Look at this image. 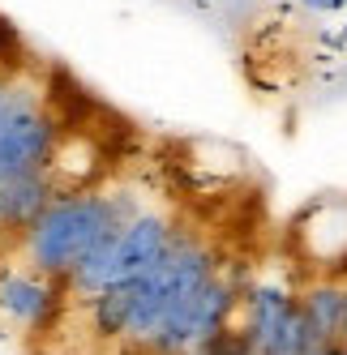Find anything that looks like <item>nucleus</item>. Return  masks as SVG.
Returning a JSON list of instances; mask_svg holds the SVG:
<instances>
[{"instance_id": "obj_1", "label": "nucleus", "mask_w": 347, "mask_h": 355, "mask_svg": "<svg viewBox=\"0 0 347 355\" xmlns=\"http://www.w3.org/2000/svg\"><path fill=\"white\" fill-rule=\"evenodd\" d=\"M142 214V201L133 193H94V189H78V193H56L31 232L22 236V252L26 266L43 278H69L86 252L103 240L112 227H129Z\"/></svg>"}, {"instance_id": "obj_2", "label": "nucleus", "mask_w": 347, "mask_h": 355, "mask_svg": "<svg viewBox=\"0 0 347 355\" xmlns=\"http://www.w3.org/2000/svg\"><path fill=\"white\" fill-rule=\"evenodd\" d=\"M291 248L317 278L347 274V197H321L291 223Z\"/></svg>"}, {"instance_id": "obj_3", "label": "nucleus", "mask_w": 347, "mask_h": 355, "mask_svg": "<svg viewBox=\"0 0 347 355\" xmlns=\"http://www.w3.org/2000/svg\"><path fill=\"white\" fill-rule=\"evenodd\" d=\"M60 141V120L56 112H31L13 120L5 133H0V180H13V175H39L47 171Z\"/></svg>"}, {"instance_id": "obj_4", "label": "nucleus", "mask_w": 347, "mask_h": 355, "mask_svg": "<svg viewBox=\"0 0 347 355\" xmlns=\"http://www.w3.org/2000/svg\"><path fill=\"white\" fill-rule=\"evenodd\" d=\"M171 232H176V223H171L167 214L159 210H142L125 232H120V244H116V266H112V287L120 283H137V278H146L159 257L167 252L171 244Z\"/></svg>"}, {"instance_id": "obj_5", "label": "nucleus", "mask_w": 347, "mask_h": 355, "mask_svg": "<svg viewBox=\"0 0 347 355\" xmlns=\"http://www.w3.org/2000/svg\"><path fill=\"white\" fill-rule=\"evenodd\" d=\"M296 300L301 295H296L287 283H253L249 291H244V321H240V329H244V338H249V347L257 355L275 343L279 325L296 309Z\"/></svg>"}, {"instance_id": "obj_6", "label": "nucleus", "mask_w": 347, "mask_h": 355, "mask_svg": "<svg viewBox=\"0 0 347 355\" xmlns=\"http://www.w3.org/2000/svg\"><path fill=\"white\" fill-rule=\"evenodd\" d=\"M56 184L52 175L39 171V175H13V180H0V232H13V236H26L31 223L52 206Z\"/></svg>"}, {"instance_id": "obj_7", "label": "nucleus", "mask_w": 347, "mask_h": 355, "mask_svg": "<svg viewBox=\"0 0 347 355\" xmlns=\"http://www.w3.org/2000/svg\"><path fill=\"white\" fill-rule=\"evenodd\" d=\"M56 309V283L43 274H26V270H13L0 278V313L17 325H43Z\"/></svg>"}, {"instance_id": "obj_8", "label": "nucleus", "mask_w": 347, "mask_h": 355, "mask_svg": "<svg viewBox=\"0 0 347 355\" xmlns=\"http://www.w3.org/2000/svg\"><path fill=\"white\" fill-rule=\"evenodd\" d=\"M301 313L309 334L330 347L347 338V300H343V278H313V283L301 291Z\"/></svg>"}, {"instance_id": "obj_9", "label": "nucleus", "mask_w": 347, "mask_h": 355, "mask_svg": "<svg viewBox=\"0 0 347 355\" xmlns=\"http://www.w3.org/2000/svg\"><path fill=\"white\" fill-rule=\"evenodd\" d=\"M133 300H137V283H120V287H108L103 295L90 300V325L99 338H125L129 329V317H133Z\"/></svg>"}, {"instance_id": "obj_10", "label": "nucleus", "mask_w": 347, "mask_h": 355, "mask_svg": "<svg viewBox=\"0 0 347 355\" xmlns=\"http://www.w3.org/2000/svg\"><path fill=\"white\" fill-rule=\"evenodd\" d=\"M43 86L26 82L22 78V69L17 73H0V133L9 129L13 120L22 116H31V112H43Z\"/></svg>"}, {"instance_id": "obj_11", "label": "nucleus", "mask_w": 347, "mask_h": 355, "mask_svg": "<svg viewBox=\"0 0 347 355\" xmlns=\"http://www.w3.org/2000/svg\"><path fill=\"white\" fill-rule=\"evenodd\" d=\"M0 69H5V73L22 69V39H17V31L9 26L5 17H0Z\"/></svg>"}, {"instance_id": "obj_12", "label": "nucleus", "mask_w": 347, "mask_h": 355, "mask_svg": "<svg viewBox=\"0 0 347 355\" xmlns=\"http://www.w3.org/2000/svg\"><path fill=\"white\" fill-rule=\"evenodd\" d=\"M301 5L313 13H330V9H343V0H301Z\"/></svg>"}, {"instance_id": "obj_13", "label": "nucleus", "mask_w": 347, "mask_h": 355, "mask_svg": "<svg viewBox=\"0 0 347 355\" xmlns=\"http://www.w3.org/2000/svg\"><path fill=\"white\" fill-rule=\"evenodd\" d=\"M321 355H347V343H330V347L321 351Z\"/></svg>"}, {"instance_id": "obj_14", "label": "nucleus", "mask_w": 347, "mask_h": 355, "mask_svg": "<svg viewBox=\"0 0 347 355\" xmlns=\"http://www.w3.org/2000/svg\"><path fill=\"white\" fill-rule=\"evenodd\" d=\"M185 355H210V347H206V343H202V347H189Z\"/></svg>"}, {"instance_id": "obj_15", "label": "nucleus", "mask_w": 347, "mask_h": 355, "mask_svg": "<svg viewBox=\"0 0 347 355\" xmlns=\"http://www.w3.org/2000/svg\"><path fill=\"white\" fill-rule=\"evenodd\" d=\"M321 351H326V347H313V351H305V355H321Z\"/></svg>"}, {"instance_id": "obj_16", "label": "nucleus", "mask_w": 347, "mask_h": 355, "mask_svg": "<svg viewBox=\"0 0 347 355\" xmlns=\"http://www.w3.org/2000/svg\"><path fill=\"white\" fill-rule=\"evenodd\" d=\"M343 5H347V0H343Z\"/></svg>"}, {"instance_id": "obj_17", "label": "nucleus", "mask_w": 347, "mask_h": 355, "mask_svg": "<svg viewBox=\"0 0 347 355\" xmlns=\"http://www.w3.org/2000/svg\"><path fill=\"white\" fill-rule=\"evenodd\" d=\"M343 343H347V338H343Z\"/></svg>"}]
</instances>
